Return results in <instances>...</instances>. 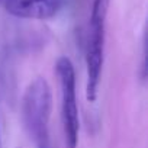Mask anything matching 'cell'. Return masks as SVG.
Returning <instances> with one entry per match:
<instances>
[{
    "instance_id": "1",
    "label": "cell",
    "mask_w": 148,
    "mask_h": 148,
    "mask_svg": "<svg viewBox=\"0 0 148 148\" xmlns=\"http://www.w3.org/2000/svg\"><path fill=\"white\" fill-rule=\"evenodd\" d=\"M52 93L44 77H36L25 90L22 99V119L29 138L36 148H51L49 118Z\"/></svg>"
},
{
    "instance_id": "2",
    "label": "cell",
    "mask_w": 148,
    "mask_h": 148,
    "mask_svg": "<svg viewBox=\"0 0 148 148\" xmlns=\"http://www.w3.org/2000/svg\"><path fill=\"white\" fill-rule=\"evenodd\" d=\"M61 89V119L67 148H76L79 142V109L76 99V71L67 57H61L55 65Z\"/></svg>"
},
{
    "instance_id": "3",
    "label": "cell",
    "mask_w": 148,
    "mask_h": 148,
    "mask_svg": "<svg viewBox=\"0 0 148 148\" xmlns=\"http://www.w3.org/2000/svg\"><path fill=\"white\" fill-rule=\"evenodd\" d=\"M0 5L15 18L47 21L65 8L67 0H0Z\"/></svg>"
},
{
    "instance_id": "4",
    "label": "cell",
    "mask_w": 148,
    "mask_h": 148,
    "mask_svg": "<svg viewBox=\"0 0 148 148\" xmlns=\"http://www.w3.org/2000/svg\"><path fill=\"white\" fill-rule=\"evenodd\" d=\"M0 147H2V131H0Z\"/></svg>"
}]
</instances>
